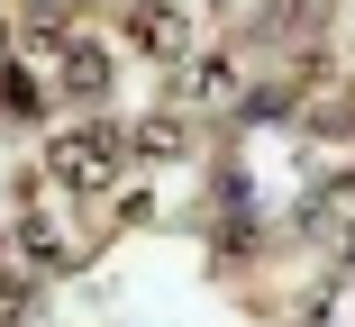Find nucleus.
<instances>
[{
    "instance_id": "obj_2",
    "label": "nucleus",
    "mask_w": 355,
    "mask_h": 327,
    "mask_svg": "<svg viewBox=\"0 0 355 327\" xmlns=\"http://www.w3.org/2000/svg\"><path fill=\"white\" fill-rule=\"evenodd\" d=\"M55 73H64L73 100H101V91H110V55H101L92 37H64V46H55Z\"/></svg>"
},
{
    "instance_id": "obj_1",
    "label": "nucleus",
    "mask_w": 355,
    "mask_h": 327,
    "mask_svg": "<svg viewBox=\"0 0 355 327\" xmlns=\"http://www.w3.org/2000/svg\"><path fill=\"white\" fill-rule=\"evenodd\" d=\"M46 173L73 191V200H92V191H119V137H110V127H92V118H73V137H55Z\"/></svg>"
},
{
    "instance_id": "obj_4",
    "label": "nucleus",
    "mask_w": 355,
    "mask_h": 327,
    "mask_svg": "<svg viewBox=\"0 0 355 327\" xmlns=\"http://www.w3.org/2000/svg\"><path fill=\"white\" fill-rule=\"evenodd\" d=\"M10 55H19V37H10V19H0V64H10Z\"/></svg>"
},
{
    "instance_id": "obj_3",
    "label": "nucleus",
    "mask_w": 355,
    "mask_h": 327,
    "mask_svg": "<svg viewBox=\"0 0 355 327\" xmlns=\"http://www.w3.org/2000/svg\"><path fill=\"white\" fill-rule=\"evenodd\" d=\"M128 37H137V55H155V64H173V55H182V19L164 10V0H137Z\"/></svg>"
}]
</instances>
